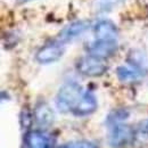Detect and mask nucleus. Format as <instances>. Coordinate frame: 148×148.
<instances>
[{
	"instance_id": "obj_1",
	"label": "nucleus",
	"mask_w": 148,
	"mask_h": 148,
	"mask_svg": "<svg viewBox=\"0 0 148 148\" xmlns=\"http://www.w3.org/2000/svg\"><path fill=\"white\" fill-rule=\"evenodd\" d=\"M82 87L75 81L65 82L58 90L56 96V106L62 113H69L74 110L83 95Z\"/></svg>"
},
{
	"instance_id": "obj_2",
	"label": "nucleus",
	"mask_w": 148,
	"mask_h": 148,
	"mask_svg": "<svg viewBox=\"0 0 148 148\" xmlns=\"http://www.w3.org/2000/svg\"><path fill=\"white\" fill-rule=\"evenodd\" d=\"M76 71L80 74L89 77H98L107 72L108 66L105 64L104 59L97 58L95 56L88 55L77 59L75 64Z\"/></svg>"
},
{
	"instance_id": "obj_3",
	"label": "nucleus",
	"mask_w": 148,
	"mask_h": 148,
	"mask_svg": "<svg viewBox=\"0 0 148 148\" xmlns=\"http://www.w3.org/2000/svg\"><path fill=\"white\" fill-rule=\"evenodd\" d=\"M110 128L108 133V145L111 148H123L132 144L133 139V128L122 123L113 124Z\"/></svg>"
},
{
	"instance_id": "obj_4",
	"label": "nucleus",
	"mask_w": 148,
	"mask_h": 148,
	"mask_svg": "<svg viewBox=\"0 0 148 148\" xmlns=\"http://www.w3.org/2000/svg\"><path fill=\"white\" fill-rule=\"evenodd\" d=\"M117 49H119L117 40H110V39H96L87 46V51L89 55L104 60L115 55Z\"/></svg>"
},
{
	"instance_id": "obj_5",
	"label": "nucleus",
	"mask_w": 148,
	"mask_h": 148,
	"mask_svg": "<svg viewBox=\"0 0 148 148\" xmlns=\"http://www.w3.org/2000/svg\"><path fill=\"white\" fill-rule=\"evenodd\" d=\"M64 43L60 41H53L48 42L45 46H42L36 54V59L40 64H51L55 63L58 59L62 58L64 55Z\"/></svg>"
},
{
	"instance_id": "obj_6",
	"label": "nucleus",
	"mask_w": 148,
	"mask_h": 148,
	"mask_svg": "<svg viewBox=\"0 0 148 148\" xmlns=\"http://www.w3.org/2000/svg\"><path fill=\"white\" fill-rule=\"evenodd\" d=\"M97 107H98V103H97L96 96L90 90H86L82 95L81 99L79 100V103L72 111V114L80 117L88 116L92 114L93 112H96Z\"/></svg>"
},
{
	"instance_id": "obj_7",
	"label": "nucleus",
	"mask_w": 148,
	"mask_h": 148,
	"mask_svg": "<svg viewBox=\"0 0 148 148\" xmlns=\"http://www.w3.org/2000/svg\"><path fill=\"white\" fill-rule=\"evenodd\" d=\"M25 148H51V139L40 130H30L24 134Z\"/></svg>"
},
{
	"instance_id": "obj_8",
	"label": "nucleus",
	"mask_w": 148,
	"mask_h": 148,
	"mask_svg": "<svg viewBox=\"0 0 148 148\" xmlns=\"http://www.w3.org/2000/svg\"><path fill=\"white\" fill-rule=\"evenodd\" d=\"M145 73V69L140 65H137L134 63H131L128 66H119L116 70V75L119 77V80L123 83H132L138 81L139 79L143 77V75Z\"/></svg>"
},
{
	"instance_id": "obj_9",
	"label": "nucleus",
	"mask_w": 148,
	"mask_h": 148,
	"mask_svg": "<svg viewBox=\"0 0 148 148\" xmlns=\"http://www.w3.org/2000/svg\"><path fill=\"white\" fill-rule=\"evenodd\" d=\"M93 33L96 39L117 40L119 30L116 25L108 19H100L93 25Z\"/></svg>"
},
{
	"instance_id": "obj_10",
	"label": "nucleus",
	"mask_w": 148,
	"mask_h": 148,
	"mask_svg": "<svg viewBox=\"0 0 148 148\" xmlns=\"http://www.w3.org/2000/svg\"><path fill=\"white\" fill-rule=\"evenodd\" d=\"M33 117L37 124L41 128L50 127L55 121V114L47 103H39L33 113Z\"/></svg>"
},
{
	"instance_id": "obj_11",
	"label": "nucleus",
	"mask_w": 148,
	"mask_h": 148,
	"mask_svg": "<svg viewBox=\"0 0 148 148\" xmlns=\"http://www.w3.org/2000/svg\"><path fill=\"white\" fill-rule=\"evenodd\" d=\"M88 27H89V24H87L86 22H82V21L73 22L60 31L58 36V41H60L62 43L72 41L75 38L80 37Z\"/></svg>"
},
{
	"instance_id": "obj_12",
	"label": "nucleus",
	"mask_w": 148,
	"mask_h": 148,
	"mask_svg": "<svg viewBox=\"0 0 148 148\" xmlns=\"http://www.w3.org/2000/svg\"><path fill=\"white\" fill-rule=\"evenodd\" d=\"M136 148H148V119L138 123L133 129L132 144Z\"/></svg>"
},
{
	"instance_id": "obj_13",
	"label": "nucleus",
	"mask_w": 148,
	"mask_h": 148,
	"mask_svg": "<svg viewBox=\"0 0 148 148\" xmlns=\"http://www.w3.org/2000/svg\"><path fill=\"white\" fill-rule=\"evenodd\" d=\"M130 113L128 110L125 108H117L115 111L111 112L106 119V124L108 127H111L113 124H116V123H122L124 122L125 120L129 119Z\"/></svg>"
},
{
	"instance_id": "obj_14",
	"label": "nucleus",
	"mask_w": 148,
	"mask_h": 148,
	"mask_svg": "<svg viewBox=\"0 0 148 148\" xmlns=\"http://www.w3.org/2000/svg\"><path fill=\"white\" fill-rule=\"evenodd\" d=\"M59 148H98V146L89 140H77L64 144Z\"/></svg>"
},
{
	"instance_id": "obj_15",
	"label": "nucleus",
	"mask_w": 148,
	"mask_h": 148,
	"mask_svg": "<svg viewBox=\"0 0 148 148\" xmlns=\"http://www.w3.org/2000/svg\"><path fill=\"white\" fill-rule=\"evenodd\" d=\"M19 2H27V1H31V0H18Z\"/></svg>"
}]
</instances>
